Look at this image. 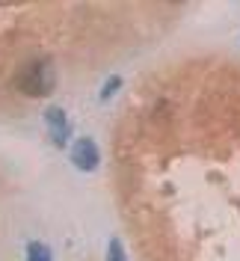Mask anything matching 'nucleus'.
<instances>
[{"label": "nucleus", "mask_w": 240, "mask_h": 261, "mask_svg": "<svg viewBox=\"0 0 240 261\" xmlns=\"http://www.w3.org/2000/svg\"><path fill=\"white\" fill-rule=\"evenodd\" d=\"M119 86H122V81H119V77H110V81H107V86L101 89V98H110L113 92L119 89Z\"/></svg>", "instance_id": "6"}, {"label": "nucleus", "mask_w": 240, "mask_h": 261, "mask_svg": "<svg viewBox=\"0 0 240 261\" xmlns=\"http://www.w3.org/2000/svg\"><path fill=\"white\" fill-rule=\"evenodd\" d=\"M107 261H125V249L119 241H110V252H107Z\"/></svg>", "instance_id": "5"}, {"label": "nucleus", "mask_w": 240, "mask_h": 261, "mask_svg": "<svg viewBox=\"0 0 240 261\" xmlns=\"http://www.w3.org/2000/svg\"><path fill=\"white\" fill-rule=\"evenodd\" d=\"M71 161L77 163L83 172H92L98 169V148L92 140H77L74 146H71Z\"/></svg>", "instance_id": "2"}, {"label": "nucleus", "mask_w": 240, "mask_h": 261, "mask_svg": "<svg viewBox=\"0 0 240 261\" xmlns=\"http://www.w3.org/2000/svg\"><path fill=\"white\" fill-rule=\"evenodd\" d=\"M15 86L30 98H42L48 95L50 89L57 86V71L48 60H36V63H27L15 77Z\"/></svg>", "instance_id": "1"}, {"label": "nucleus", "mask_w": 240, "mask_h": 261, "mask_svg": "<svg viewBox=\"0 0 240 261\" xmlns=\"http://www.w3.org/2000/svg\"><path fill=\"white\" fill-rule=\"evenodd\" d=\"M27 261H50V249L39 241L27 244Z\"/></svg>", "instance_id": "4"}, {"label": "nucleus", "mask_w": 240, "mask_h": 261, "mask_svg": "<svg viewBox=\"0 0 240 261\" xmlns=\"http://www.w3.org/2000/svg\"><path fill=\"white\" fill-rule=\"evenodd\" d=\"M45 122H48L50 134H54V143L63 146L65 140H68V122H65V113L60 110V107H50L48 113H45Z\"/></svg>", "instance_id": "3"}]
</instances>
